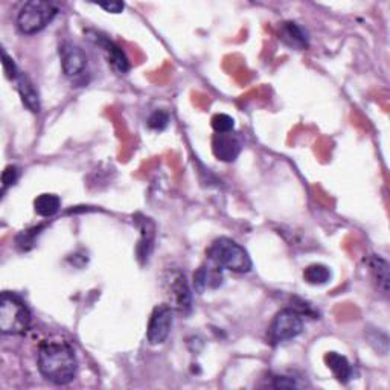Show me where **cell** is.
<instances>
[{
	"label": "cell",
	"instance_id": "cell-1",
	"mask_svg": "<svg viewBox=\"0 0 390 390\" xmlns=\"http://www.w3.org/2000/svg\"><path fill=\"white\" fill-rule=\"evenodd\" d=\"M78 360L73 347L66 341H45L38 349V371L54 385H69L73 381Z\"/></svg>",
	"mask_w": 390,
	"mask_h": 390
},
{
	"label": "cell",
	"instance_id": "cell-2",
	"mask_svg": "<svg viewBox=\"0 0 390 390\" xmlns=\"http://www.w3.org/2000/svg\"><path fill=\"white\" fill-rule=\"evenodd\" d=\"M207 262L235 273H247L252 270V260L247 250L231 238H218L211 244L207 250Z\"/></svg>",
	"mask_w": 390,
	"mask_h": 390
},
{
	"label": "cell",
	"instance_id": "cell-3",
	"mask_svg": "<svg viewBox=\"0 0 390 390\" xmlns=\"http://www.w3.org/2000/svg\"><path fill=\"white\" fill-rule=\"evenodd\" d=\"M31 311L16 292L5 291L0 299V331L5 336H19L30 330Z\"/></svg>",
	"mask_w": 390,
	"mask_h": 390
},
{
	"label": "cell",
	"instance_id": "cell-4",
	"mask_svg": "<svg viewBox=\"0 0 390 390\" xmlns=\"http://www.w3.org/2000/svg\"><path fill=\"white\" fill-rule=\"evenodd\" d=\"M58 8L51 2H43V0H31L26 2L17 16V26L22 34L32 36L52 22L57 16Z\"/></svg>",
	"mask_w": 390,
	"mask_h": 390
},
{
	"label": "cell",
	"instance_id": "cell-5",
	"mask_svg": "<svg viewBox=\"0 0 390 390\" xmlns=\"http://www.w3.org/2000/svg\"><path fill=\"white\" fill-rule=\"evenodd\" d=\"M163 292L166 305L174 311L187 314L192 308V292L186 276L179 270H168L163 276Z\"/></svg>",
	"mask_w": 390,
	"mask_h": 390
},
{
	"label": "cell",
	"instance_id": "cell-6",
	"mask_svg": "<svg viewBox=\"0 0 390 390\" xmlns=\"http://www.w3.org/2000/svg\"><path fill=\"white\" fill-rule=\"evenodd\" d=\"M303 331V320L296 310H282L277 312L268 328V340L271 345L296 339Z\"/></svg>",
	"mask_w": 390,
	"mask_h": 390
},
{
	"label": "cell",
	"instance_id": "cell-7",
	"mask_svg": "<svg viewBox=\"0 0 390 390\" xmlns=\"http://www.w3.org/2000/svg\"><path fill=\"white\" fill-rule=\"evenodd\" d=\"M174 322V310L170 305H159L151 312L146 339L150 345H162L168 339Z\"/></svg>",
	"mask_w": 390,
	"mask_h": 390
},
{
	"label": "cell",
	"instance_id": "cell-8",
	"mask_svg": "<svg viewBox=\"0 0 390 390\" xmlns=\"http://www.w3.org/2000/svg\"><path fill=\"white\" fill-rule=\"evenodd\" d=\"M60 57L62 72H65L69 78H76V76H80L86 71L87 57L84 51L75 43L65 41V43L60 46Z\"/></svg>",
	"mask_w": 390,
	"mask_h": 390
},
{
	"label": "cell",
	"instance_id": "cell-9",
	"mask_svg": "<svg viewBox=\"0 0 390 390\" xmlns=\"http://www.w3.org/2000/svg\"><path fill=\"white\" fill-rule=\"evenodd\" d=\"M212 151L221 162H233L241 152V142L232 133H217L212 137Z\"/></svg>",
	"mask_w": 390,
	"mask_h": 390
},
{
	"label": "cell",
	"instance_id": "cell-10",
	"mask_svg": "<svg viewBox=\"0 0 390 390\" xmlns=\"http://www.w3.org/2000/svg\"><path fill=\"white\" fill-rule=\"evenodd\" d=\"M96 43L102 47V51L106 54L111 67H113L117 73H127L130 71V62L119 46L115 45L111 40L101 36H96Z\"/></svg>",
	"mask_w": 390,
	"mask_h": 390
},
{
	"label": "cell",
	"instance_id": "cell-11",
	"mask_svg": "<svg viewBox=\"0 0 390 390\" xmlns=\"http://www.w3.org/2000/svg\"><path fill=\"white\" fill-rule=\"evenodd\" d=\"M221 268L212 266L211 262H207V266L200 267L197 273L194 275V285L200 292L205 291L206 288H217L221 285L222 275Z\"/></svg>",
	"mask_w": 390,
	"mask_h": 390
},
{
	"label": "cell",
	"instance_id": "cell-12",
	"mask_svg": "<svg viewBox=\"0 0 390 390\" xmlns=\"http://www.w3.org/2000/svg\"><path fill=\"white\" fill-rule=\"evenodd\" d=\"M19 84V93L22 101L25 104V107L27 110H31L32 113H38L40 111V95L36 84L31 81V78L25 73H20L17 78Z\"/></svg>",
	"mask_w": 390,
	"mask_h": 390
},
{
	"label": "cell",
	"instance_id": "cell-13",
	"mask_svg": "<svg viewBox=\"0 0 390 390\" xmlns=\"http://www.w3.org/2000/svg\"><path fill=\"white\" fill-rule=\"evenodd\" d=\"M325 363L331 369V372L334 374L340 382H347L352 377V366L345 355H340L337 352H328L325 355Z\"/></svg>",
	"mask_w": 390,
	"mask_h": 390
},
{
	"label": "cell",
	"instance_id": "cell-14",
	"mask_svg": "<svg viewBox=\"0 0 390 390\" xmlns=\"http://www.w3.org/2000/svg\"><path fill=\"white\" fill-rule=\"evenodd\" d=\"M279 38L287 46H290L292 49H299V51L308 46V38H306V34L303 32L301 26L292 23V22L282 23Z\"/></svg>",
	"mask_w": 390,
	"mask_h": 390
},
{
	"label": "cell",
	"instance_id": "cell-15",
	"mask_svg": "<svg viewBox=\"0 0 390 390\" xmlns=\"http://www.w3.org/2000/svg\"><path fill=\"white\" fill-rule=\"evenodd\" d=\"M369 267H371L374 282L377 284L378 290L382 292V295L387 296L389 281H390L387 261L382 260V257H380V256H372L371 260H369Z\"/></svg>",
	"mask_w": 390,
	"mask_h": 390
},
{
	"label": "cell",
	"instance_id": "cell-16",
	"mask_svg": "<svg viewBox=\"0 0 390 390\" xmlns=\"http://www.w3.org/2000/svg\"><path fill=\"white\" fill-rule=\"evenodd\" d=\"M61 207V200L58 195L55 194H41L34 201V209H36L37 215L40 217H54L55 214L60 211Z\"/></svg>",
	"mask_w": 390,
	"mask_h": 390
},
{
	"label": "cell",
	"instance_id": "cell-17",
	"mask_svg": "<svg viewBox=\"0 0 390 390\" xmlns=\"http://www.w3.org/2000/svg\"><path fill=\"white\" fill-rule=\"evenodd\" d=\"M141 232H142V240L139 241L137 253L141 260L146 261L152 250V242H154V226H152V222L148 218L142 220Z\"/></svg>",
	"mask_w": 390,
	"mask_h": 390
},
{
	"label": "cell",
	"instance_id": "cell-18",
	"mask_svg": "<svg viewBox=\"0 0 390 390\" xmlns=\"http://www.w3.org/2000/svg\"><path fill=\"white\" fill-rule=\"evenodd\" d=\"M303 279L310 285H323L331 279V270L322 264H312L305 268Z\"/></svg>",
	"mask_w": 390,
	"mask_h": 390
},
{
	"label": "cell",
	"instance_id": "cell-19",
	"mask_svg": "<svg viewBox=\"0 0 390 390\" xmlns=\"http://www.w3.org/2000/svg\"><path fill=\"white\" fill-rule=\"evenodd\" d=\"M235 127L233 117H231L226 113H217L212 117V128L217 133H232Z\"/></svg>",
	"mask_w": 390,
	"mask_h": 390
},
{
	"label": "cell",
	"instance_id": "cell-20",
	"mask_svg": "<svg viewBox=\"0 0 390 390\" xmlns=\"http://www.w3.org/2000/svg\"><path fill=\"white\" fill-rule=\"evenodd\" d=\"M168 124H170V115L166 113L165 110H156L154 113L148 117V127L151 130L162 131L168 127Z\"/></svg>",
	"mask_w": 390,
	"mask_h": 390
},
{
	"label": "cell",
	"instance_id": "cell-21",
	"mask_svg": "<svg viewBox=\"0 0 390 390\" xmlns=\"http://www.w3.org/2000/svg\"><path fill=\"white\" fill-rule=\"evenodd\" d=\"M17 179H19V168H17V166H14V165L6 166L5 171L2 172V190H3V192L8 190L10 186H12L14 183H16Z\"/></svg>",
	"mask_w": 390,
	"mask_h": 390
},
{
	"label": "cell",
	"instance_id": "cell-22",
	"mask_svg": "<svg viewBox=\"0 0 390 390\" xmlns=\"http://www.w3.org/2000/svg\"><path fill=\"white\" fill-rule=\"evenodd\" d=\"M2 62H3V71H5L6 76H8V80H17L20 72L17 71V66L14 65V60L6 52H3V61Z\"/></svg>",
	"mask_w": 390,
	"mask_h": 390
},
{
	"label": "cell",
	"instance_id": "cell-23",
	"mask_svg": "<svg viewBox=\"0 0 390 390\" xmlns=\"http://www.w3.org/2000/svg\"><path fill=\"white\" fill-rule=\"evenodd\" d=\"M273 387L276 389H282V387H299L297 382L295 381V378L290 377H275L273 378Z\"/></svg>",
	"mask_w": 390,
	"mask_h": 390
},
{
	"label": "cell",
	"instance_id": "cell-24",
	"mask_svg": "<svg viewBox=\"0 0 390 390\" xmlns=\"http://www.w3.org/2000/svg\"><path fill=\"white\" fill-rule=\"evenodd\" d=\"M100 6L102 10H106L107 12L111 14H119L124 11L125 5L122 2H110V3H100Z\"/></svg>",
	"mask_w": 390,
	"mask_h": 390
}]
</instances>
